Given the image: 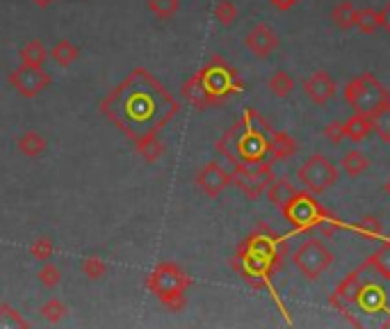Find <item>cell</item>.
Wrapping results in <instances>:
<instances>
[{
    "instance_id": "1",
    "label": "cell",
    "mask_w": 390,
    "mask_h": 329,
    "mask_svg": "<svg viewBox=\"0 0 390 329\" xmlns=\"http://www.w3.org/2000/svg\"><path fill=\"white\" fill-rule=\"evenodd\" d=\"M190 284L192 279L188 272L176 263H160L147 279L149 291L156 293L158 300L171 311H180L185 306V293H188Z\"/></svg>"
},
{
    "instance_id": "2",
    "label": "cell",
    "mask_w": 390,
    "mask_h": 329,
    "mask_svg": "<svg viewBox=\"0 0 390 329\" xmlns=\"http://www.w3.org/2000/svg\"><path fill=\"white\" fill-rule=\"evenodd\" d=\"M345 103L354 112L374 117L390 106V91L372 74H361L345 85Z\"/></svg>"
},
{
    "instance_id": "3",
    "label": "cell",
    "mask_w": 390,
    "mask_h": 329,
    "mask_svg": "<svg viewBox=\"0 0 390 329\" xmlns=\"http://www.w3.org/2000/svg\"><path fill=\"white\" fill-rule=\"evenodd\" d=\"M297 179L306 192L322 194L338 183V167L322 153H313L304 160L299 172H297Z\"/></svg>"
},
{
    "instance_id": "4",
    "label": "cell",
    "mask_w": 390,
    "mask_h": 329,
    "mask_svg": "<svg viewBox=\"0 0 390 329\" xmlns=\"http://www.w3.org/2000/svg\"><path fill=\"white\" fill-rule=\"evenodd\" d=\"M292 263L297 267V272H299L304 279L313 281V279H317V277L328 270V265L333 263V254L320 238H311V240L302 242L294 250Z\"/></svg>"
},
{
    "instance_id": "5",
    "label": "cell",
    "mask_w": 390,
    "mask_h": 329,
    "mask_svg": "<svg viewBox=\"0 0 390 329\" xmlns=\"http://www.w3.org/2000/svg\"><path fill=\"white\" fill-rule=\"evenodd\" d=\"M199 80L210 103H217L226 96H231V91L240 87L238 78H235V71L231 67H226L222 60H212L199 74Z\"/></svg>"
},
{
    "instance_id": "6",
    "label": "cell",
    "mask_w": 390,
    "mask_h": 329,
    "mask_svg": "<svg viewBox=\"0 0 390 329\" xmlns=\"http://www.w3.org/2000/svg\"><path fill=\"white\" fill-rule=\"evenodd\" d=\"M322 206L317 203L313 199V194L311 192H299L297 190L294 197L287 201L281 213H283V218L290 222L297 231H308V229H315L317 222H320V215H322Z\"/></svg>"
},
{
    "instance_id": "7",
    "label": "cell",
    "mask_w": 390,
    "mask_h": 329,
    "mask_svg": "<svg viewBox=\"0 0 390 329\" xmlns=\"http://www.w3.org/2000/svg\"><path fill=\"white\" fill-rule=\"evenodd\" d=\"M274 181L270 162H256V164H235V169L231 174V183H235L238 188L246 194L249 199H258L260 194L267 190V185Z\"/></svg>"
},
{
    "instance_id": "8",
    "label": "cell",
    "mask_w": 390,
    "mask_h": 329,
    "mask_svg": "<svg viewBox=\"0 0 390 329\" xmlns=\"http://www.w3.org/2000/svg\"><path fill=\"white\" fill-rule=\"evenodd\" d=\"M50 74L44 69V67H25L21 65L18 69H14L12 74H9V85H12L14 91H18L21 96L25 99H35L39 96L41 91H46L50 87Z\"/></svg>"
},
{
    "instance_id": "9",
    "label": "cell",
    "mask_w": 390,
    "mask_h": 329,
    "mask_svg": "<svg viewBox=\"0 0 390 329\" xmlns=\"http://www.w3.org/2000/svg\"><path fill=\"white\" fill-rule=\"evenodd\" d=\"M229 185H231V174L217 162H208L197 174V188L205 197H219Z\"/></svg>"
},
{
    "instance_id": "10",
    "label": "cell",
    "mask_w": 390,
    "mask_h": 329,
    "mask_svg": "<svg viewBox=\"0 0 390 329\" xmlns=\"http://www.w3.org/2000/svg\"><path fill=\"white\" fill-rule=\"evenodd\" d=\"M244 46L251 50L256 57H270L276 46H279V37L267 23H256L249 33L244 35Z\"/></svg>"
},
{
    "instance_id": "11",
    "label": "cell",
    "mask_w": 390,
    "mask_h": 329,
    "mask_svg": "<svg viewBox=\"0 0 390 329\" xmlns=\"http://www.w3.org/2000/svg\"><path fill=\"white\" fill-rule=\"evenodd\" d=\"M304 91L313 103H317V106H324V103H328L335 96L338 85L333 82V78L326 74V71H315L311 78L304 80Z\"/></svg>"
},
{
    "instance_id": "12",
    "label": "cell",
    "mask_w": 390,
    "mask_h": 329,
    "mask_svg": "<svg viewBox=\"0 0 390 329\" xmlns=\"http://www.w3.org/2000/svg\"><path fill=\"white\" fill-rule=\"evenodd\" d=\"M48 55H50V60H53L57 67L69 69L80 57V48L71 39H57L53 44V48L48 50Z\"/></svg>"
},
{
    "instance_id": "13",
    "label": "cell",
    "mask_w": 390,
    "mask_h": 329,
    "mask_svg": "<svg viewBox=\"0 0 390 329\" xmlns=\"http://www.w3.org/2000/svg\"><path fill=\"white\" fill-rule=\"evenodd\" d=\"M363 279V267H358L356 272L347 274L343 284L335 288V295H333V304H354L356 300V293H358V286H361Z\"/></svg>"
},
{
    "instance_id": "14",
    "label": "cell",
    "mask_w": 390,
    "mask_h": 329,
    "mask_svg": "<svg viewBox=\"0 0 390 329\" xmlns=\"http://www.w3.org/2000/svg\"><path fill=\"white\" fill-rule=\"evenodd\" d=\"M270 156L272 160H285L297 153V142L290 133H270Z\"/></svg>"
},
{
    "instance_id": "15",
    "label": "cell",
    "mask_w": 390,
    "mask_h": 329,
    "mask_svg": "<svg viewBox=\"0 0 390 329\" xmlns=\"http://www.w3.org/2000/svg\"><path fill=\"white\" fill-rule=\"evenodd\" d=\"M18 57H21V65L25 67H44L46 60H50L48 48L44 46L41 39H30L28 44L18 50Z\"/></svg>"
},
{
    "instance_id": "16",
    "label": "cell",
    "mask_w": 390,
    "mask_h": 329,
    "mask_svg": "<svg viewBox=\"0 0 390 329\" xmlns=\"http://www.w3.org/2000/svg\"><path fill=\"white\" fill-rule=\"evenodd\" d=\"M16 147H18V153H23L25 158H37L48 149V142L39 130H25L23 135L18 138Z\"/></svg>"
},
{
    "instance_id": "17",
    "label": "cell",
    "mask_w": 390,
    "mask_h": 329,
    "mask_svg": "<svg viewBox=\"0 0 390 329\" xmlns=\"http://www.w3.org/2000/svg\"><path fill=\"white\" fill-rule=\"evenodd\" d=\"M343 123H345V138L352 142H361L372 133V117L361 115V112H354V115Z\"/></svg>"
},
{
    "instance_id": "18",
    "label": "cell",
    "mask_w": 390,
    "mask_h": 329,
    "mask_svg": "<svg viewBox=\"0 0 390 329\" xmlns=\"http://www.w3.org/2000/svg\"><path fill=\"white\" fill-rule=\"evenodd\" d=\"M294 194H297V188L285 179L272 181L270 185H267V199H270V203H274L276 208H283V206L290 201Z\"/></svg>"
},
{
    "instance_id": "19",
    "label": "cell",
    "mask_w": 390,
    "mask_h": 329,
    "mask_svg": "<svg viewBox=\"0 0 390 329\" xmlns=\"http://www.w3.org/2000/svg\"><path fill=\"white\" fill-rule=\"evenodd\" d=\"M340 167L345 169L347 177L356 179V177H361V174H365V172H367L369 160H367V156H365L363 151L352 149V151H347V153H345V158H343V164H340Z\"/></svg>"
},
{
    "instance_id": "20",
    "label": "cell",
    "mask_w": 390,
    "mask_h": 329,
    "mask_svg": "<svg viewBox=\"0 0 390 329\" xmlns=\"http://www.w3.org/2000/svg\"><path fill=\"white\" fill-rule=\"evenodd\" d=\"M354 18H356V7L349 0H343L331 9V21L338 30H352L354 28Z\"/></svg>"
},
{
    "instance_id": "21",
    "label": "cell",
    "mask_w": 390,
    "mask_h": 329,
    "mask_svg": "<svg viewBox=\"0 0 390 329\" xmlns=\"http://www.w3.org/2000/svg\"><path fill=\"white\" fill-rule=\"evenodd\" d=\"M267 87H270L274 96L285 99L294 91V78L287 74V71H276V74H272L270 80H267Z\"/></svg>"
},
{
    "instance_id": "22",
    "label": "cell",
    "mask_w": 390,
    "mask_h": 329,
    "mask_svg": "<svg viewBox=\"0 0 390 329\" xmlns=\"http://www.w3.org/2000/svg\"><path fill=\"white\" fill-rule=\"evenodd\" d=\"M354 28L361 30L363 35H372L379 30V12L372 7H363L356 9V18H354Z\"/></svg>"
},
{
    "instance_id": "23",
    "label": "cell",
    "mask_w": 390,
    "mask_h": 329,
    "mask_svg": "<svg viewBox=\"0 0 390 329\" xmlns=\"http://www.w3.org/2000/svg\"><path fill=\"white\" fill-rule=\"evenodd\" d=\"M212 16L219 26L231 28L235 21H238V7H235L233 0H217L212 9Z\"/></svg>"
},
{
    "instance_id": "24",
    "label": "cell",
    "mask_w": 390,
    "mask_h": 329,
    "mask_svg": "<svg viewBox=\"0 0 390 329\" xmlns=\"http://www.w3.org/2000/svg\"><path fill=\"white\" fill-rule=\"evenodd\" d=\"M354 229L365 240H377L384 235V224L379 218H374V215H365V218H361V222H358Z\"/></svg>"
},
{
    "instance_id": "25",
    "label": "cell",
    "mask_w": 390,
    "mask_h": 329,
    "mask_svg": "<svg viewBox=\"0 0 390 329\" xmlns=\"http://www.w3.org/2000/svg\"><path fill=\"white\" fill-rule=\"evenodd\" d=\"M39 313L44 320L48 323H59V320H64V316L69 313L67 311V304L59 300V297H50V300H46L44 304H41L39 308Z\"/></svg>"
},
{
    "instance_id": "26",
    "label": "cell",
    "mask_w": 390,
    "mask_h": 329,
    "mask_svg": "<svg viewBox=\"0 0 390 329\" xmlns=\"http://www.w3.org/2000/svg\"><path fill=\"white\" fill-rule=\"evenodd\" d=\"M30 256H33V259L39 261V263H48L55 256L53 240L46 238V235H41V238L33 240V245H30Z\"/></svg>"
},
{
    "instance_id": "27",
    "label": "cell",
    "mask_w": 390,
    "mask_h": 329,
    "mask_svg": "<svg viewBox=\"0 0 390 329\" xmlns=\"http://www.w3.org/2000/svg\"><path fill=\"white\" fill-rule=\"evenodd\" d=\"M82 272H85L87 279L98 281L108 274V263L103 261L101 256H87V259L82 261Z\"/></svg>"
},
{
    "instance_id": "28",
    "label": "cell",
    "mask_w": 390,
    "mask_h": 329,
    "mask_svg": "<svg viewBox=\"0 0 390 329\" xmlns=\"http://www.w3.org/2000/svg\"><path fill=\"white\" fill-rule=\"evenodd\" d=\"M178 7H180V0H149V9L162 21H169L178 12Z\"/></svg>"
},
{
    "instance_id": "29",
    "label": "cell",
    "mask_w": 390,
    "mask_h": 329,
    "mask_svg": "<svg viewBox=\"0 0 390 329\" xmlns=\"http://www.w3.org/2000/svg\"><path fill=\"white\" fill-rule=\"evenodd\" d=\"M137 149H139V153H142L144 158L153 162V160H158V158L162 156V153H164V144H162L156 135H147V138H144V140L137 144Z\"/></svg>"
},
{
    "instance_id": "30",
    "label": "cell",
    "mask_w": 390,
    "mask_h": 329,
    "mask_svg": "<svg viewBox=\"0 0 390 329\" xmlns=\"http://www.w3.org/2000/svg\"><path fill=\"white\" fill-rule=\"evenodd\" d=\"M369 265H374V270L384 277V279H390V242H386L377 254L369 256Z\"/></svg>"
},
{
    "instance_id": "31",
    "label": "cell",
    "mask_w": 390,
    "mask_h": 329,
    "mask_svg": "<svg viewBox=\"0 0 390 329\" xmlns=\"http://www.w3.org/2000/svg\"><path fill=\"white\" fill-rule=\"evenodd\" d=\"M0 327H30V323L9 304H0Z\"/></svg>"
},
{
    "instance_id": "32",
    "label": "cell",
    "mask_w": 390,
    "mask_h": 329,
    "mask_svg": "<svg viewBox=\"0 0 390 329\" xmlns=\"http://www.w3.org/2000/svg\"><path fill=\"white\" fill-rule=\"evenodd\" d=\"M37 279H39V284L44 286V288H55V286H59V281H62V272H59V267L57 265H53V263H44V267L37 272Z\"/></svg>"
},
{
    "instance_id": "33",
    "label": "cell",
    "mask_w": 390,
    "mask_h": 329,
    "mask_svg": "<svg viewBox=\"0 0 390 329\" xmlns=\"http://www.w3.org/2000/svg\"><path fill=\"white\" fill-rule=\"evenodd\" d=\"M372 130L384 142H390V106L384 108L382 112H377V115L372 117Z\"/></svg>"
},
{
    "instance_id": "34",
    "label": "cell",
    "mask_w": 390,
    "mask_h": 329,
    "mask_svg": "<svg viewBox=\"0 0 390 329\" xmlns=\"http://www.w3.org/2000/svg\"><path fill=\"white\" fill-rule=\"evenodd\" d=\"M315 229H320L324 235H333L338 229H343V222L338 220L333 213H328V211L324 208V211H322V215H320V222H317Z\"/></svg>"
},
{
    "instance_id": "35",
    "label": "cell",
    "mask_w": 390,
    "mask_h": 329,
    "mask_svg": "<svg viewBox=\"0 0 390 329\" xmlns=\"http://www.w3.org/2000/svg\"><path fill=\"white\" fill-rule=\"evenodd\" d=\"M322 133L331 144H340L345 140V123L343 121H331V123H326Z\"/></svg>"
},
{
    "instance_id": "36",
    "label": "cell",
    "mask_w": 390,
    "mask_h": 329,
    "mask_svg": "<svg viewBox=\"0 0 390 329\" xmlns=\"http://www.w3.org/2000/svg\"><path fill=\"white\" fill-rule=\"evenodd\" d=\"M379 28L390 35V0L384 5V9H379Z\"/></svg>"
},
{
    "instance_id": "37",
    "label": "cell",
    "mask_w": 390,
    "mask_h": 329,
    "mask_svg": "<svg viewBox=\"0 0 390 329\" xmlns=\"http://www.w3.org/2000/svg\"><path fill=\"white\" fill-rule=\"evenodd\" d=\"M272 7H276L279 12H287V9H292L297 5V0H270Z\"/></svg>"
},
{
    "instance_id": "38",
    "label": "cell",
    "mask_w": 390,
    "mask_h": 329,
    "mask_svg": "<svg viewBox=\"0 0 390 329\" xmlns=\"http://www.w3.org/2000/svg\"><path fill=\"white\" fill-rule=\"evenodd\" d=\"M30 3H33L35 7H39V9H48L50 5L55 3V0H30Z\"/></svg>"
},
{
    "instance_id": "39",
    "label": "cell",
    "mask_w": 390,
    "mask_h": 329,
    "mask_svg": "<svg viewBox=\"0 0 390 329\" xmlns=\"http://www.w3.org/2000/svg\"><path fill=\"white\" fill-rule=\"evenodd\" d=\"M384 190H386V194H388V197H390V179L386 181V185H384Z\"/></svg>"
}]
</instances>
